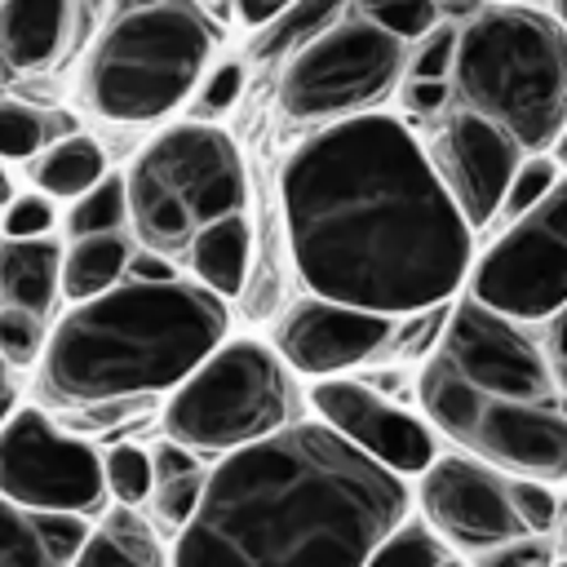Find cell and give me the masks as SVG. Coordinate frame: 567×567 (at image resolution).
<instances>
[{
  "label": "cell",
  "mask_w": 567,
  "mask_h": 567,
  "mask_svg": "<svg viewBox=\"0 0 567 567\" xmlns=\"http://www.w3.org/2000/svg\"><path fill=\"white\" fill-rule=\"evenodd\" d=\"M226 341V301L190 279L115 284L71 306L40 354L35 390L62 408H97L182 385Z\"/></svg>",
  "instance_id": "4"
},
{
  "label": "cell",
  "mask_w": 567,
  "mask_h": 567,
  "mask_svg": "<svg viewBox=\"0 0 567 567\" xmlns=\"http://www.w3.org/2000/svg\"><path fill=\"white\" fill-rule=\"evenodd\" d=\"M53 226V199L49 195H18L4 208V239H44Z\"/></svg>",
  "instance_id": "33"
},
{
  "label": "cell",
  "mask_w": 567,
  "mask_h": 567,
  "mask_svg": "<svg viewBox=\"0 0 567 567\" xmlns=\"http://www.w3.org/2000/svg\"><path fill=\"white\" fill-rule=\"evenodd\" d=\"M208 474L213 470H204L199 452H190L173 439L151 447V496H146V505H151V518L164 536L177 540L186 532V523L195 518V509L204 501Z\"/></svg>",
  "instance_id": "19"
},
{
  "label": "cell",
  "mask_w": 567,
  "mask_h": 567,
  "mask_svg": "<svg viewBox=\"0 0 567 567\" xmlns=\"http://www.w3.org/2000/svg\"><path fill=\"white\" fill-rule=\"evenodd\" d=\"M9 412H13V368L0 359V425L9 421Z\"/></svg>",
  "instance_id": "38"
},
{
  "label": "cell",
  "mask_w": 567,
  "mask_h": 567,
  "mask_svg": "<svg viewBox=\"0 0 567 567\" xmlns=\"http://www.w3.org/2000/svg\"><path fill=\"white\" fill-rule=\"evenodd\" d=\"M350 0H292L270 27L261 40H252V58L270 62V58H284V53H297L301 44H310L315 35H323L337 13L346 9Z\"/></svg>",
  "instance_id": "24"
},
{
  "label": "cell",
  "mask_w": 567,
  "mask_h": 567,
  "mask_svg": "<svg viewBox=\"0 0 567 567\" xmlns=\"http://www.w3.org/2000/svg\"><path fill=\"white\" fill-rule=\"evenodd\" d=\"M0 496L49 509V514H89L106 501L102 456L58 430L40 408H13L0 425Z\"/></svg>",
  "instance_id": "11"
},
{
  "label": "cell",
  "mask_w": 567,
  "mask_h": 567,
  "mask_svg": "<svg viewBox=\"0 0 567 567\" xmlns=\"http://www.w3.org/2000/svg\"><path fill=\"white\" fill-rule=\"evenodd\" d=\"M297 275L372 315L443 306L470 275V221L394 115H350L306 137L279 173Z\"/></svg>",
  "instance_id": "1"
},
{
  "label": "cell",
  "mask_w": 567,
  "mask_h": 567,
  "mask_svg": "<svg viewBox=\"0 0 567 567\" xmlns=\"http://www.w3.org/2000/svg\"><path fill=\"white\" fill-rule=\"evenodd\" d=\"M301 399L279 350L252 337L221 341L168 399L164 434L190 452H244L297 425Z\"/></svg>",
  "instance_id": "8"
},
{
  "label": "cell",
  "mask_w": 567,
  "mask_h": 567,
  "mask_svg": "<svg viewBox=\"0 0 567 567\" xmlns=\"http://www.w3.org/2000/svg\"><path fill=\"white\" fill-rule=\"evenodd\" d=\"M408 483L323 421L213 465L173 567H368L408 523Z\"/></svg>",
  "instance_id": "2"
},
{
  "label": "cell",
  "mask_w": 567,
  "mask_h": 567,
  "mask_svg": "<svg viewBox=\"0 0 567 567\" xmlns=\"http://www.w3.org/2000/svg\"><path fill=\"white\" fill-rule=\"evenodd\" d=\"M102 478H106V496H115V505H142L151 496V452L120 443L102 456Z\"/></svg>",
  "instance_id": "28"
},
{
  "label": "cell",
  "mask_w": 567,
  "mask_h": 567,
  "mask_svg": "<svg viewBox=\"0 0 567 567\" xmlns=\"http://www.w3.org/2000/svg\"><path fill=\"white\" fill-rule=\"evenodd\" d=\"M4 208H9V182H4V173H0V221H4Z\"/></svg>",
  "instance_id": "42"
},
{
  "label": "cell",
  "mask_w": 567,
  "mask_h": 567,
  "mask_svg": "<svg viewBox=\"0 0 567 567\" xmlns=\"http://www.w3.org/2000/svg\"><path fill=\"white\" fill-rule=\"evenodd\" d=\"M456 44H461V27H434L416 40V53H412V80H443L452 66H456Z\"/></svg>",
  "instance_id": "32"
},
{
  "label": "cell",
  "mask_w": 567,
  "mask_h": 567,
  "mask_svg": "<svg viewBox=\"0 0 567 567\" xmlns=\"http://www.w3.org/2000/svg\"><path fill=\"white\" fill-rule=\"evenodd\" d=\"M558 567H567V558H558Z\"/></svg>",
  "instance_id": "43"
},
{
  "label": "cell",
  "mask_w": 567,
  "mask_h": 567,
  "mask_svg": "<svg viewBox=\"0 0 567 567\" xmlns=\"http://www.w3.org/2000/svg\"><path fill=\"white\" fill-rule=\"evenodd\" d=\"M128 221V190H124V177L106 173L93 190H84L71 213H66V235L71 239H89V235H115L124 230Z\"/></svg>",
  "instance_id": "26"
},
{
  "label": "cell",
  "mask_w": 567,
  "mask_h": 567,
  "mask_svg": "<svg viewBox=\"0 0 567 567\" xmlns=\"http://www.w3.org/2000/svg\"><path fill=\"white\" fill-rule=\"evenodd\" d=\"M53 133V115L27 102H0V159L35 155Z\"/></svg>",
  "instance_id": "29"
},
{
  "label": "cell",
  "mask_w": 567,
  "mask_h": 567,
  "mask_svg": "<svg viewBox=\"0 0 567 567\" xmlns=\"http://www.w3.org/2000/svg\"><path fill=\"white\" fill-rule=\"evenodd\" d=\"M89 540V518L27 509L0 496V567H71Z\"/></svg>",
  "instance_id": "17"
},
{
  "label": "cell",
  "mask_w": 567,
  "mask_h": 567,
  "mask_svg": "<svg viewBox=\"0 0 567 567\" xmlns=\"http://www.w3.org/2000/svg\"><path fill=\"white\" fill-rule=\"evenodd\" d=\"M213 40L195 0H115L84 66V102L115 124L159 120L195 89Z\"/></svg>",
  "instance_id": "6"
},
{
  "label": "cell",
  "mask_w": 567,
  "mask_h": 567,
  "mask_svg": "<svg viewBox=\"0 0 567 567\" xmlns=\"http://www.w3.org/2000/svg\"><path fill=\"white\" fill-rule=\"evenodd\" d=\"M363 22H377L381 31L399 40H421L439 27V0H350Z\"/></svg>",
  "instance_id": "27"
},
{
  "label": "cell",
  "mask_w": 567,
  "mask_h": 567,
  "mask_svg": "<svg viewBox=\"0 0 567 567\" xmlns=\"http://www.w3.org/2000/svg\"><path fill=\"white\" fill-rule=\"evenodd\" d=\"M430 164L443 190L452 195V204L461 208V217L470 226H483L496 217L518 173V142L470 111H452L443 133L434 137Z\"/></svg>",
  "instance_id": "16"
},
{
  "label": "cell",
  "mask_w": 567,
  "mask_h": 567,
  "mask_svg": "<svg viewBox=\"0 0 567 567\" xmlns=\"http://www.w3.org/2000/svg\"><path fill=\"white\" fill-rule=\"evenodd\" d=\"M310 403H315L323 425H332L350 447H359L363 456H372L377 465H385L399 478L425 474L439 461L434 425L421 421L416 412L381 399L363 381L328 377L310 390Z\"/></svg>",
  "instance_id": "13"
},
{
  "label": "cell",
  "mask_w": 567,
  "mask_h": 567,
  "mask_svg": "<svg viewBox=\"0 0 567 567\" xmlns=\"http://www.w3.org/2000/svg\"><path fill=\"white\" fill-rule=\"evenodd\" d=\"M461 111L496 124L518 151L554 146L567 128V31L527 4L478 9L456 44Z\"/></svg>",
  "instance_id": "5"
},
{
  "label": "cell",
  "mask_w": 567,
  "mask_h": 567,
  "mask_svg": "<svg viewBox=\"0 0 567 567\" xmlns=\"http://www.w3.org/2000/svg\"><path fill=\"white\" fill-rule=\"evenodd\" d=\"M40 195H53V199H80L84 190H93L102 177H106V155L93 137H62L58 146H49L35 168H31Z\"/></svg>",
  "instance_id": "23"
},
{
  "label": "cell",
  "mask_w": 567,
  "mask_h": 567,
  "mask_svg": "<svg viewBox=\"0 0 567 567\" xmlns=\"http://www.w3.org/2000/svg\"><path fill=\"white\" fill-rule=\"evenodd\" d=\"M549 4H554V22L567 31V0H549Z\"/></svg>",
  "instance_id": "41"
},
{
  "label": "cell",
  "mask_w": 567,
  "mask_h": 567,
  "mask_svg": "<svg viewBox=\"0 0 567 567\" xmlns=\"http://www.w3.org/2000/svg\"><path fill=\"white\" fill-rule=\"evenodd\" d=\"M124 279H133V284H168V279H182V275H177V266L168 257H159L151 248H133Z\"/></svg>",
  "instance_id": "35"
},
{
  "label": "cell",
  "mask_w": 567,
  "mask_h": 567,
  "mask_svg": "<svg viewBox=\"0 0 567 567\" xmlns=\"http://www.w3.org/2000/svg\"><path fill=\"white\" fill-rule=\"evenodd\" d=\"M403 66V40L377 22L350 18L301 44L279 80V102L292 120H350L381 102Z\"/></svg>",
  "instance_id": "10"
},
{
  "label": "cell",
  "mask_w": 567,
  "mask_h": 567,
  "mask_svg": "<svg viewBox=\"0 0 567 567\" xmlns=\"http://www.w3.org/2000/svg\"><path fill=\"white\" fill-rule=\"evenodd\" d=\"M554 540H558V554L567 558V496H563V514H558V532H554Z\"/></svg>",
  "instance_id": "39"
},
{
  "label": "cell",
  "mask_w": 567,
  "mask_h": 567,
  "mask_svg": "<svg viewBox=\"0 0 567 567\" xmlns=\"http://www.w3.org/2000/svg\"><path fill=\"white\" fill-rule=\"evenodd\" d=\"M128 226L137 248L186 257L195 235L221 217L244 213L248 177L230 133L213 124L164 128L128 168Z\"/></svg>",
  "instance_id": "7"
},
{
  "label": "cell",
  "mask_w": 567,
  "mask_h": 567,
  "mask_svg": "<svg viewBox=\"0 0 567 567\" xmlns=\"http://www.w3.org/2000/svg\"><path fill=\"white\" fill-rule=\"evenodd\" d=\"M71 0H0V66L35 71L62 53Z\"/></svg>",
  "instance_id": "18"
},
{
  "label": "cell",
  "mask_w": 567,
  "mask_h": 567,
  "mask_svg": "<svg viewBox=\"0 0 567 567\" xmlns=\"http://www.w3.org/2000/svg\"><path fill=\"white\" fill-rule=\"evenodd\" d=\"M558 186V164L549 159V155H532V159H523L518 164V173H514V182H509V190H505V213L518 221L523 213H532L549 190Z\"/></svg>",
  "instance_id": "30"
},
{
  "label": "cell",
  "mask_w": 567,
  "mask_h": 567,
  "mask_svg": "<svg viewBox=\"0 0 567 567\" xmlns=\"http://www.w3.org/2000/svg\"><path fill=\"white\" fill-rule=\"evenodd\" d=\"M425 523L456 554H487L518 536H532L514 505V474H501L465 452L439 456L416 487Z\"/></svg>",
  "instance_id": "12"
},
{
  "label": "cell",
  "mask_w": 567,
  "mask_h": 567,
  "mask_svg": "<svg viewBox=\"0 0 567 567\" xmlns=\"http://www.w3.org/2000/svg\"><path fill=\"white\" fill-rule=\"evenodd\" d=\"M394 323L399 319H390V315L354 310V306L323 301V297H301L279 319L275 350L292 372L328 381L332 372L381 354L394 341Z\"/></svg>",
  "instance_id": "14"
},
{
  "label": "cell",
  "mask_w": 567,
  "mask_h": 567,
  "mask_svg": "<svg viewBox=\"0 0 567 567\" xmlns=\"http://www.w3.org/2000/svg\"><path fill=\"white\" fill-rule=\"evenodd\" d=\"M558 540L554 536H518L509 545H496L487 554H474L470 567H558Z\"/></svg>",
  "instance_id": "31"
},
{
  "label": "cell",
  "mask_w": 567,
  "mask_h": 567,
  "mask_svg": "<svg viewBox=\"0 0 567 567\" xmlns=\"http://www.w3.org/2000/svg\"><path fill=\"white\" fill-rule=\"evenodd\" d=\"M368 567H470L425 518H408L372 558Z\"/></svg>",
  "instance_id": "25"
},
{
  "label": "cell",
  "mask_w": 567,
  "mask_h": 567,
  "mask_svg": "<svg viewBox=\"0 0 567 567\" xmlns=\"http://www.w3.org/2000/svg\"><path fill=\"white\" fill-rule=\"evenodd\" d=\"M71 567H173V558L155 523H146L128 505H115L97 527H89V540L80 545Z\"/></svg>",
  "instance_id": "20"
},
{
  "label": "cell",
  "mask_w": 567,
  "mask_h": 567,
  "mask_svg": "<svg viewBox=\"0 0 567 567\" xmlns=\"http://www.w3.org/2000/svg\"><path fill=\"white\" fill-rule=\"evenodd\" d=\"M195 279L217 292L221 301L226 297H239L248 288V266H252V226L244 213L235 217H221L213 226H204L186 252Z\"/></svg>",
  "instance_id": "21"
},
{
  "label": "cell",
  "mask_w": 567,
  "mask_h": 567,
  "mask_svg": "<svg viewBox=\"0 0 567 567\" xmlns=\"http://www.w3.org/2000/svg\"><path fill=\"white\" fill-rule=\"evenodd\" d=\"M554 164H567V128H563V137L554 142Z\"/></svg>",
  "instance_id": "40"
},
{
  "label": "cell",
  "mask_w": 567,
  "mask_h": 567,
  "mask_svg": "<svg viewBox=\"0 0 567 567\" xmlns=\"http://www.w3.org/2000/svg\"><path fill=\"white\" fill-rule=\"evenodd\" d=\"M421 408L465 456L567 487V390L536 341L470 292L421 368Z\"/></svg>",
  "instance_id": "3"
},
{
  "label": "cell",
  "mask_w": 567,
  "mask_h": 567,
  "mask_svg": "<svg viewBox=\"0 0 567 567\" xmlns=\"http://www.w3.org/2000/svg\"><path fill=\"white\" fill-rule=\"evenodd\" d=\"M470 297L523 328L567 390V182L478 257Z\"/></svg>",
  "instance_id": "9"
},
{
  "label": "cell",
  "mask_w": 567,
  "mask_h": 567,
  "mask_svg": "<svg viewBox=\"0 0 567 567\" xmlns=\"http://www.w3.org/2000/svg\"><path fill=\"white\" fill-rule=\"evenodd\" d=\"M239 89H244V66H239V62H221V66H213V71L204 75V84H199V93H195V111H199L204 120H213V115H221V111L239 97Z\"/></svg>",
  "instance_id": "34"
},
{
  "label": "cell",
  "mask_w": 567,
  "mask_h": 567,
  "mask_svg": "<svg viewBox=\"0 0 567 567\" xmlns=\"http://www.w3.org/2000/svg\"><path fill=\"white\" fill-rule=\"evenodd\" d=\"M403 102H408L412 111H421V115H434V111H443V102H447V80H408Z\"/></svg>",
  "instance_id": "36"
},
{
  "label": "cell",
  "mask_w": 567,
  "mask_h": 567,
  "mask_svg": "<svg viewBox=\"0 0 567 567\" xmlns=\"http://www.w3.org/2000/svg\"><path fill=\"white\" fill-rule=\"evenodd\" d=\"M288 4H292V0H235V13H239L248 27H261V22L270 27Z\"/></svg>",
  "instance_id": "37"
},
{
  "label": "cell",
  "mask_w": 567,
  "mask_h": 567,
  "mask_svg": "<svg viewBox=\"0 0 567 567\" xmlns=\"http://www.w3.org/2000/svg\"><path fill=\"white\" fill-rule=\"evenodd\" d=\"M62 301V248L53 239H0V359L27 368L44 354Z\"/></svg>",
  "instance_id": "15"
},
{
  "label": "cell",
  "mask_w": 567,
  "mask_h": 567,
  "mask_svg": "<svg viewBox=\"0 0 567 567\" xmlns=\"http://www.w3.org/2000/svg\"><path fill=\"white\" fill-rule=\"evenodd\" d=\"M128 257H133V244L124 239V230L71 239V248L62 252V297L80 306V301L111 292L115 284H124Z\"/></svg>",
  "instance_id": "22"
}]
</instances>
